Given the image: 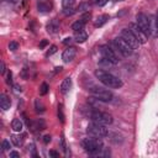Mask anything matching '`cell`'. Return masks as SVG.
<instances>
[{
  "instance_id": "obj_21",
  "label": "cell",
  "mask_w": 158,
  "mask_h": 158,
  "mask_svg": "<svg viewBox=\"0 0 158 158\" xmlns=\"http://www.w3.org/2000/svg\"><path fill=\"white\" fill-rule=\"evenodd\" d=\"M74 4H75V0H62V6H63V9L73 7Z\"/></svg>"
},
{
  "instance_id": "obj_20",
  "label": "cell",
  "mask_w": 158,
  "mask_h": 158,
  "mask_svg": "<svg viewBox=\"0 0 158 158\" xmlns=\"http://www.w3.org/2000/svg\"><path fill=\"white\" fill-rule=\"evenodd\" d=\"M99 65L102 68V69H106V68H110V67H114L115 64L112 63V62H110L109 59H105V58H102L101 57V59L99 60Z\"/></svg>"
},
{
  "instance_id": "obj_26",
  "label": "cell",
  "mask_w": 158,
  "mask_h": 158,
  "mask_svg": "<svg viewBox=\"0 0 158 158\" xmlns=\"http://www.w3.org/2000/svg\"><path fill=\"white\" fill-rule=\"evenodd\" d=\"M1 148H2V151H9V149L11 148L10 142H9L7 139H4V141L1 142Z\"/></svg>"
},
{
  "instance_id": "obj_9",
  "label": "cell",
  "mask_w": 158,
  "mask_h": 158,
  "mask_svg": "<svg viewBox=\"0 0 158 158\" xmlns=\"http://www.w3.org/2000/svg\"><path fill=\"white\" fill-rule=\"evenodd\" d=\"M130 30H131V32L135 35V37L137 38V41L139 42V44H143V43H146L147 42V36H146V33L139 28V26L137 25V23H130Z\"/></svg>"
},
{
  "instance_id": "obj_2",
  "label": "cell",
  "mask_w": 158,
  "mask_h": 158,
  "mask_svg": "<svg viewBox=\"0 0 158 158\" xmlns=\"http://www.w3.org/2000/svg\"><path fill=\"white\" fill-rule=\"evenodd\" d=\"M111 46H112L114 49H115L117 53H120L122 57H128V56H131L132 52H133V48H132L122 37H116V38H114L112 42H111Z\"/></svg>"
},
{
  "instance_id": "obj_3",
  "label": "cell",
  "mask_w": 158,
  "mask_h": 158,
  "mask_svg": "<svg viewBox=\"0 0 158 158\" xmlns=\"http://www.w3.org/2000/svg\"><path fill=\"white\" fill-rule=\"evenodd\" d=\"M89 116L91 118L93 122H96V123H100V125H111L112 123V116L109 114V112H105V111H100V110H94V107L90 110L89 112Z\"/></svg>"
},
{
  "instance_id": "obj_8",
  "label": "cell",
  "mask_w": 158,
  "mask_h": 158,
  "mask_svg": "<svg viewBox=\"0 0 158 158\" xmlns=\"http://www.w3.org/2000/svg\"><path fill=\"white\" fill-rule=\"evenodd\" d=\"M120 37H122L133 49L137 48L138 44H139V42L137 41V38L135 37V35L131 32L130 28H122V30H121V33H120Z\"/></svg>"
},
{
  "instance_id": "obj_33",
  "label": "cell",
  "mask_w": 158,
  "mask_h": 158,
  "mask_svg": "<svg viewBox=\"0 0 158 158\" xmlns=\"http://www.w3.org/2000/svg\"><path fill=\"white\" fill-rule=\"evenodd\" d=\"M6 83H7L9 85H11V84H12V73H11V72H9V73H7V79H6Z\"/></svg>"
},
{
  "instance_id": "obj_4",
  "label": "cell",
  "mask_w": 158,
  "mask_h": 158,
  "mask_svg": "<svg viewBox=\"0 0 158 158\" xmlns=\"http://www.w3.org/2000/svg\"><path fill=\"white\" fill-rule=\"evenodd\" d=\"M88 90L91 93V95H93L94 98H96L98 100H100V101H102V102H109V101H112V99H114L112 93H111L110 90L105 89V88L93 85V86H91L90 89H88Z\"/></svg>"
},
{
  "instance_id": "obj_31",
  "label": "cell",
  "mask_w": 158,
  "mask_h": 158,
  "mask_svg": "<svg viewBox=\"0 0 158 158\" xmlns=\"http://www.w3.org/2000/svg\"><path fill=\"white\" fill-rule=\"evenodd\" d=\"M5 72H6V67H5V63L1 60V62H0V74H1V75H4V74H5Z\"/></svg>"
},
{
  "instance_id": "obj_15",
  "label": "cell",
  "mask_w": 158,
  "mask_h": 158,
  "mask_svg": "<svg viewBox=\"0 0 158 158\" xmlns=\"http://www.w3.org/2000/svg\"><path fill=\"white\" fill-rule=\"evenodd\" d=\"M10 106H11V100L9 99V96L6 94H1L0 95V107L4 111H6L10 109Z\"/></svg>"
},
{
  "instance_id": "obj_23",
  "label": "cell",
  "mask_w": 158,
  "mask_h": 158,
  "mask_svg": "<svg viewBox=\"0 0 158 158\" xmlns=\"http://www.w3.org/2000/svg\"><path fill=\"white\" fill-rule=\"evenodd\" d=\"M35 107H36V112H43L44 111V106L40 100L35 101Z\"/></svg>"
},
{
  "instance_id": "obj_30",
  "label": "cell",
  "mask_w": 158,
  "mask_h": 158,
  "mask_svg": "<svg viewBox=\"0 0 158 158\" xmlns=\"http://www.w3.org/2000/svg\"><path fill=\"white\" fill-rule=\"evenodd\" d=\"M118 137H121V136H120V135H117V133H115V135L112 136V138H111V141H112L114 143H116V144H117V143H121L122 141H121V139H117Z\"/></svg>"
},
{
  "instance_id": "obj_36",
  "label": "cell",
  "mask_w": 158,
  "mask_h": 158,
  "mask_svg": "<svg viewBox=\"0 0 158 158\" xmlns=\"http://www.w3.org/2000/svg\"><path fill=\"white\" fill-rule=\"evenodd\" d=\"M88 7H89V4H81V5H79L78 10H79V11H85Z\"/></svg>"
},
{
  "instance_id": "obj_16",
  "label": "cell",
  "mask_w": 158,
  "mask_h": 158,
  "mask_svg": "<svg viewBox=\"0 0 158 158\" xmlns=\"http://www.w3.org/2000/svg\"><path fill=\"white\" fill-rule=\"evenodd\" d=\"M109 19H110L109 15H100V16L96 17V20H95V22H94V26H95V27H101L102 25H105V23L107 22Z\"/></svg>"
},
{
  "instance_id": "obj_1",
  "label": "cell",
  "mask_w": 158,
  "mask_h": 158,
  "mask_svg": "<svg viewBox=\"0 0 158 158\" xmlns=\"http://www.w3.org/2000/svg\"><path fill=\"white\" fill-rule=\"evenodd\" d=\"M94 74H95L96 79H99V81L102 83L107 88L120 89L123 85V83H122V80L120 78H117L116 75H114V74H111V73H109V72H106L104 69H96L94 72Z\"/></svg>"
},
{
  "instance_id": "obj_28",
  "label": "cell",
  "mask_w": 158,
  "mask_h": 158,
  "mask_svg": "<svg viewBox=\"0 0 158 158\" xmlns=\"http://www.w3.org/2000/svg\"><path fill=\"white\" fill-rule=\"evenodd\" d=\"M57 52V46H51V48L48 49V52L46 53V57H49V56H52V54H54Z\"/></svg>"
},
{
  "instance_id": "obj_32",
  "label": "cell",
  "mask_w": 158,
  "mask_h": 158,
  "mask_svg": "<svg viewBox=\"0 0 158 158\" xmlns=\"http://www.w3.org/2000/svg\"><path fill=\"white\" fill-rule=\"evenodd\" d=\"M107 1H109V0H93V2L98 4L99 6H104V5H105Z\"/></svg>"
},
{
  "instance_id": "obj_39",
  "label": "cell",
  "mask_w": 158,
  "mask_h": 158,
  "mask_svg": "<svg viewBox=\"0 0 158 158\" xmlns=\"http://www.w3.org/2000/svg\"><path fill=\"white\" fill-rule=\"evenodd\" d=\"M51 139H52V137H51L49 135L43 136V142H44V143H49V142H51Z\"/></svg>"
},
{
  "instance_id": "obj_29",
  "label": "cell",
  "mask_w": 158,
  "mask_h": 158,
  "mask_svg": "<svg viewBox=\"0 0 158 158\" xmlns=\"http://www.w3.org/2000/svg\"><path fill=\"white\" fill-rule=\"evenodd\" d=\"M63 12H64L65 16H70V15H73L75 12V10H74V7H69V9H64Z\"/></svg>"
},
{
  "instance_id": "obj_14",
  "label": "cell",
  "mask_w": 158,
  "mask_h": 158,
  "mask_svg": "<svg viewBox=\"0 0 158 158\" xmlns=\"http://www.w3.org/2000/svg\"><path fill=\"white\" fill-rule=\"evenodd\" d=\"M72 88V78L70 77H67L63 79V81L60 83V86H59V90L62 94H67Z\"/></svg>"
},
{
  "instance_id": "obj_7",
  "label": "cell",
  "mask_w": 158,
  "mask_h": 158,
  "mask_svg": "<svg viewBox=\"0 0 158 158\" xmlns=\"http://www.w3.org/2000/svg\"><path fill=\"white\" fill-rule=\"evenodd\" d=\"M99 51H100V54H101V57L102 58H105V59H109L110 62H112L115 65L118 63V57H117V54H116V52H115V49H112L110 46H107V44H102V46H100V48H99Z\"/></svg>"
},
{
  "instance_id": "obj_13",
  "label": "cell",
  "mask_w": 158,
  "mask_h": 158,
  "mask_svg": "<svg viewBox=\"0 0 158 158\" xmlns=\"http://www.w3.org/2000/svg\"><path fill=\"white\" fill-rule=\"evenodd\" d=\"M59 28H60V22H59V20H57V19H52V20L48 22V25H47V32H49L51 35L58 33Z\"/></svg>"
},
{
  "instance_id": "obj_41",
  "label": "cell",
  "mask_w": 158,
  "mask_h": 158,
  "mask_svg": "<svg viewBox=\"0 0 158 158\" xmlns=\"http://www.w3.org/2000/svg\"><path fill=\"white\" fill-rule=\"evenodd\" d=\"M49 156H51V157H58L59 154H58L56 151H49Z\"/></svg>"
},
{
  "instance_id": "obj_17",
  "label": "cell",
  "mask_w": 158,
  "mask_h": 158,
  "mask_svg": "<svg viewBox=\"0 0 158 158\" xmlns=\"http://www.w3.org/2000/svg\"><path fill=\"white\" fill-rule=\"evenodd\" d=\"M22 127H23V123L20 118H14L12 122H11V128L15 131V132H21L22 131Z\"/></svg>"
},
{
  "instance_id": "obj_5",
  "label": "cell",
  "mask_w": 158,
  "mask_h": 158,
  "mask_svg": "<svg viewBox=\"0 0 158 158\" xmlns=\"http://www.w3.org/2000/svg\"><path fill=\"white\" fill-rule=\"evenodd\" d=\"M86 133L89 136H93V137H98V138H102L105 136L109 135V131L106 128L105 125H100V123H96V122H90L86 127Z\"/></svg>"
},
{
  "instance_id": "obj_18",
  "label": "cell",
  "mask_w": 158,
  "mask_h": 158,
  "mask_svg": "<svg viewBox=\"0 0 158 158\" xmlns=\"http://www.w3.org/2000/svg\"><path fill=\"white\" fill-rule=\"evenodd\" d=\"M74 40L78 42V43H83L88 40V35L85 31H78L75 32V36H74Z\"/></svg>"
},
{
  "instance_id": "obj_38",
  "label": "cell",
  "mask_w": 158,
  "mask_h": 158,
  "mask_svg": "<svg viewBox=\"0 0 158 158\" xmlns=\"http://www.w3.org/2000/svg\"><path fill=\"white\" fill-rule=\"evenodd\" d=\"M72 42H73V38H72V37H67V38L63 40V43H64V44H70Z\"/></svg>"
},
{
  "instance_id": "obj_25",
  "label": "cell",
  "mask_w": 158,
  "mask_h": 158,
  "mask_svg": "<svg viewBox=\"0 0 158 158\" xmlns=\"http://www.w3.org/2000/svg\"><path fill=\"white\" fill-rule=\"evenodd\" d=\"M58 118L60 122H64V112H63V105H58Z\"/></svg>"
},
{
  "instance_id": "obj_37",
  "label": "cell",
  "mask_w": 158,
  "mask_h": 158,
  "mask_svg": "<svg viewBox=\"0 0 158 158\" xmlns=\"http://www.w3.org/2000/svg\"><path fill=\"white\" fill-rule=\"evenodd\" d=\"M88 19H90V12H86L85 15H83L80 20H81V21H84V22L86 23V21H88Z\"/></svg>"
},
{
  "instance_id": "obj_11",
  "label": "cell",
  "mask_w": 158,
  "mask_h": 158,
  "mask_svg": "<svg viewBox=\"0 0 158 158\" xmlns=\"http://www.w3.org/2000/svg\"><path fill=\"white\" fill-rule=\"evenodd\" d=\"M77 56V48L75 47H68L67 49H64L63 54H62V59L64 63H69L72 62Z\"/></svg>"
},
{
  "instance_id": "obj_42",
  "label": "cell",
  "mask_w": 158,
  "mask_h": 158,
  "mask_svg": "<svg viewBox=\"0 0 158 158\" xmlns=\"http://www.w3.org/2000/svg\"><path fill=\"white\" fill-rule=\"evenodd\" d=\"M156 26H157V28H158V11H157V14H156Z\"/></svg>"
},
{
  "instance_id": "obj_22",
  "label": "cell",
  "mask_w": 158,
  "mask_h": 158,
  "mask_svg": "<svg viewBox=\"0 0 158 158\" xmlns=\"http://www.w3.org/2000/svg\"><path fill=\"white\" fill-rule=\"evenodd\" d=\"M48 90H49L48 84H47V83H42L41 86H40V94H41V95H46V94L48 93Z\"/></svg>"
},
{
  "instance_id": "obj_40",
  "label": "cell",
  "mask_w": 158,
  "mask_h": 158,
  "mask_svg": "<svg viewBox=\"0 0 158 158\" xmlns=\"http://www.w3.org/2000/svg\"><path fill=\"white\" fill-rule=\"evenodd\" d=\"M47 44H48V41H47V40H43V41L40 43V48H43V47L47 46Z\"/></svg>"
},
{
  "instance_id": "obj_24",
  "label": "cell",
  "mask_w": 158,
  "mask_h": 158,
  "mask_svg": "<svg viewBox=\"0 0 158 158\" xmlns=\"http://www.w3.org/2000/svg\"><path fill=\"white\" fill-rule=\"evenodd\" d=\"M11 141H12V143H14L15 146H21V144H22V138L19 137V136L12 135V136H11Z\"/></svg>"
},
{
  "instance_id": "obj_27",
  "label": "cell",
  "mask_w": 158,
  "mask_h": 158,
  "mask_svg": "<svg viewBox=\"0 0 158 158\" xmlns=\"http://www.w3.org/2000/svg\"><path fill=\"white\" fill-rule=\"evenodd\" d=\"M17 48H19V43H17V42L12 41V42L9 43V49H10V51H16Z\"/></svg>"
},
{
  "instance_id": "obj_43",
  "label": "cell",
  "mask_w": 158,
  "mask_h": 158,
  "mask_svg": "<svg viewBox=\"0 0 158 158\" xmlns=\"http://www.w3.org/2000/svg\"><path fill=\"white\" fill-rule=\"evenodd\" d=\"M15 90H16V91H21V88H20L19 85H15Z\"/></svg>"
},
{
  "instance_id": "obj_44",
  "label": "cell",
  "mask_w": 158,
  "mask_h": 158,
  "mask_svg": "<svg viewBox=\"0 0 158 158\" xmlns=\"http://www.w3.org/2000/svg\"><path fill=\"white\" fill-rule=\"evenodd\" d=\"M6 1H9V2H17L19 0H6Z\"/></svg>"
},
{
  "instance_id": "obj_6",
  "label": "cell",
  "mask_w": 158,
  "mask_h": 158,
  "mask_svg": "<svg viewBox=\"0 0 158 158\" xmlns=\"http://www.w3.org/2000/svg\"><path fill=\"white\" fill-rule=\"evenodd\" d=\"M136 23L139 26V28L146 33V36L148 37V36H151V33H152V26H151V20H149V17L146 15V14H143V12H139V14H137L136 15Z\"/></svg>"
},
{
  "instance_id": "obj_12",
  "label": "cell",
  "mask_w": 158,
  "mask_h": 158,
  "mask_svg": "<svg viewBox=\"0 0 158 158\" xmlns=\"http://www.w3.org/2000/svg\"><path fill=\"white\" fill-rule=\"evenodd\" d=\"M28 127L31 128L32 132H36V131H42L46 128V122L43 118H37L36 121H32V122H28Z\"/></svg>"
},
{
  "instance_id": "obj_10",
  "label": "cell",
  "mask_w": 158,
  "mask_h": 158,
  "mask_svg": "<svg viewBox=\"0 0 158 158\" xmlns=\"http://www.w3.org/2000/svg\"><path fill=\"white\" fill-rule=\"evenodd\" d=\"M53 9V2L51 0H37V10L41 14L49 12Z\"/></svg>"
},
{
  "instance_id": "obj_35",
  "label": "cell",
  "mask_w": 158,
  "mask_h": 158,
  "mask_svg": "<svg viewBox=\"0 0 158 158\" xmlns=\"http://www.w3.org/2000/svg\"><path fill=\"white\" fill-rule=\"evenodd\" d=\"M10 158H20V153L16 151H11L10 152Z\"/></svg>"
},
{
  "instance_id": "obj_34",
  "label": "cell",
  "mask_w": 158,
  "mask_h": 158,
  "mask_svg": "<svg viewBox=\"0 0 158 158\" xmlns=\"http://www.w3.org/2000/svg\"><path fill=\"white\" fill-rule=\"evenodd\" d=\"M28 151H31V153H32V156H33V157H37V154L35 153V144H33V143L28 144Z\"/></svg>"
},
{
  "instance_id": "obj_19",
  "label": "cell",
  "mask_w": 158,
  "mask_h": 158,
  "mask_svg": "<svg viewBox=\"0 0 158 158\" xmlns=\"http://www.w3.org/2000/svg\"><path fill=\"white\" fill-rule=\"evenodd\" d=\"M84 26H85V22L81 21V20H78V21H75V22L72 25V30H73L74 32L83 31V30H84Z\"/></svg>"
}]
</instances>
